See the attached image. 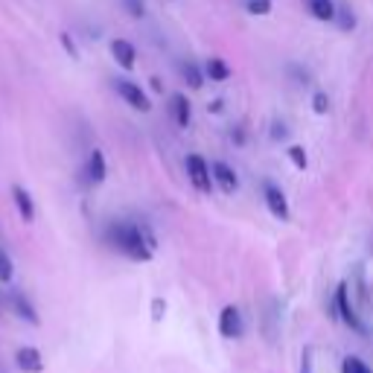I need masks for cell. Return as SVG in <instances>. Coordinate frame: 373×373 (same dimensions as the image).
<instances>
[{"instance_id":"obj_13","label":"cell","mask_w":373,"mask_h":373,"mask_svg":"<svg viewBox=\"0 0 373 373\" xmlns=\"http://www.w3.org/2000/svg\"><path fill=\"white\" fill-rule=\"evenodd\" d=\"M12 202H15V207H18V213H21L23 222H33L35 219V202H33V195H30L27 187L15 184L12 187Z\"/></svg>"},{"instance_id":"obj_28","label":"cell","mask_w":373,"mask_h":373,"mask_svg":"<svg viewBox=\"0 0 373 373\" xmlns=\"http://www.w3.org/2000/svg\"><path fill=\"white\" fill-rule=\"evenodd\" d=\"M231 140H234L236 146H245V140H248V137H245V129H242V126H234V129H231Z\"/></svg>"},{"instance_id":"obj_29","label":"cell","mask_w":373,"mask_h":373,"mask_svg":"<svg viewBox=\"0 0 373 373\" xmlns=\"http://www.w3.org/2000/svg\"><path fill=\"white\" fill-rule=\"evenodd\" d=\"M207 111L210 114H222V111H225V103H222V99H213V103L207 105Z\"/></svg>"},{"instance_id":"obj_7","label":"cell","mask_w":373,"mask_h":373,"mask_svg":"<svg viewBox=\"0 0 373 373\" xmlns=\"http://www.w3.org/2000/svg\"><path fill=\"white\" fill-rule=\"evenodd\" d=\"M210 172H213V181L219 184L222 193L234 195V193L239 190V176H236V169H234L231 163H225V161H213V163H210Z\"/></svg>"},{"instance_id":"obj_31","label":"cell","mask_w":373,"mask_h":373,"mask_svg":"<svg viewBox=\"0 0 373 373\" xmlns=\"http://www.w3.org/2000/svg\"><path fill=\"white\" fill-rule=\"evenodd\" d=\"M304 373H309V370H304Z\"/></svg>"},{"instance_id":"obj_24","label":"cell","mask_w":373,"mask_h":373,"mask_svg":"<svg viewBox=\"0 0 373 373\" xmlns=\"http://www.w3.org/2000/svg\"><path fill=\"white\" fill-rule=\"evenodd\" d=\"M268 137L275 140V143H277V140H286V137H289V126H286L283 120H271V132H268Z\"/></svg>"},{"instance_id":"obj_9","label":"cell","mask_w":373,"mask_h":373,"mask_svg":"<svg viewBox=\"0 0 373 373\" xmlns=\"http://www.w3.org/2000/svg\"><path fill=\"white\" fill-rule=\"evenodd\" d=\"M169 114L172 120H176V126L178 129H190V122H193V103L187 99V93H172L169 96Z\"/></svg>"},{"instance_id":"obj_15","label":"cell","mask_w":373,"mask_h":373,"mask_svg":"<svg viewBox=\"0 0 373 373\" xmlns=\"http://www.w3.org/2000/svg\"><path fill=\"white\" fill-rule=\"evenodd\" d=\"M306 9L315 21H324V23H333L335 21V9L338 4L335 0H306Z\"/></svg>"},{"instance_id":"obj_1","label":"cell","mask_w":373,"mask_h":373,"mask_svg":"<svg viewBox=\"0 0 373 373\" xmlns=\"http://www.w3.org/2000/svg\"><path fill=\"white\" fill-rule=\"evenodd\" d=\"M105 242L117 254L129 257L132 263H149L155 257L158 239L143 222H129V219H111L105 225Z\"/></svg>"},{"instance_id":"obj_23","label":"cell","mask_w":373,"mask_h":373,"mask_svg":"<svg viewBox=\"0 0 373 373\" xmlns=\"http://www.w3.org/2000/svg\"><path fill=\"white\" fill-rule=\"evenodd\" d=\"M312 111L315 114H330V96H327V91H315L312 93Z\"/></svg>"},{"instance_id":"obj_10","label":"cell","mask_w":373,"mask_h":373,"mask_svg":"<svg viewBox=\"0 0 373 373\" xmlns=\"http://www.w3.org/2000/svg\"><path fill=\"white\" fill-rule=\"evenodd\" d=\"M9 304H12V312H15L21 321H27V324H33V327H38V324H41L38 309L30 304V297L23 294V292L12 289V292H9Z\"/></svg>"},{"instance_id":"obj_21","label":"cell","mask_w":373,"mask_h":373,"mask_svg":"<svg viewBox=\"0 0 373 373\" xmlns=\"http://www.w3.org/2000/svg\"><path fill=\"white\" fill-rule=\"evenodd\" d=\"M367 362H362L359 356H347L344 362H341V373H367Z\"/></svg>"},{"instance_id":"obj_11","label":"cell","mask_w":373,"mask_h":373,"mask_svg":"<svg viewBox=\"0 0 373 373\" xmlns=\"http://www.w3.org/2000/svg\"><path fill=\"white\" fill-rule=\"evenodd\" d=\"M111 56L122 70H134L137 64V47L129 38H114L111 41Z\"/></svg>"},{"instance_id":"obj_26","label":"cell","mask_w":373,"mask_h":373,"mask_svg":"<svg viewBox=\"0 0 373 373\" xmlns=\"http://www.w3.org/2000/svg\"><path fill=\"white\" fill-rule=\"evenodd\" d=\"M59 41H62V47L67 50V56H70V59H79V47H76V41H73V35H70V33H62V35H59Z\"/></svg>"},{"instance_id":"obj_20","label":"cell","mask_w":373,"mask_h":373,"mask_svg":"<svg viewBox=\"0 0 373 373\" xmlns=\"http://www.w3.org/2000/svg\"><path fill=\"white\" fill-rule=\"evenodd\" d=\"M245 12L254 18H265L271 15V0H245Z\"/></svg>"},{"instance_id":"obj_27","label":"cell","mask_w":373,"mask_h":373,"mask_svg":"<svg viewBox=\"0 0 373 373\" xmlns=\"http://www.w3.org/2000/svg\"><path fill=\"white\" fill-rule=\"evenodd\" d=\"M163 315H166V301L163 297H155L152 301V321H163Z\"/></svg>"},{"instance_id":"obj_18","label":"cell","mask_w":373,"mask_h":373,"mask_svg":"<svg viewBox=\"0 0 373 373\" xmlns=\"http://www.w3.org/2000/svg\"><path fill=\"white\" fill-rule=\"evenodd\" d=\"M286 158L292 161L294 169H301V172L309 166V155H306V149H304V146H289V149H286Z\"/></svg>"},{"instance_id":"obj_14","label":"cell","mask_w":373,"mask_h":373,"mask_svg":"<svg viewBox=\"0 0 373 373\" xmlns=\"http://www.w3.org/2000/svg\"><path fill=\"white\" fill-rule=\"evenodd\" d=\"M231 64L225 62V59H219V56H210L207 62H205V76L210 79V82H228L231 79Z\"/></svg>"},{"instance_id":"obj_19","label":"cell","mask_w":373,"mask_h":373,"mask_svg":"<svg viewBox=\"0 0 373 373\" xmlns=\"http://www.w3.org/2000/svg\"><path fill=\"white\" fill-rule=\"evenodd\" d=\"M12 277H15L12 257L4 251V245H0V283H12Z\"/></svg>"},{"instance_id":"obj_5","label":"cell","mask_w":373,"mask_h":373,"mask_svg":"<svg viewBox=\"0 0 373 373\" xmlns=\"http://www.w3.org/2000/svg\"><path fill=\"white\" fill-rule=\"evenodd\" d=\"M263 202H265L268 213L275 216L277 222H289V219H292L289 198H286V193H283L275 181H263Z\"/></svg>"},{"instance_id":"obj_3","label":"cell","mask_w":373,"mask_h":373,"mask_svg":"<svg viewBox=\"0 0 373 373\" xmlns=\"http://www.w3.org/2000/svg\"><path fill=\"white\" fill-rule=\"evenodd\" d=\"M333 309H335V318H341L353 333H365V324H362V318L356 315V306H353V301H350V286H347V283H338Z\"/></svg>"},{"instance_id":"obj_25","label":"cell","mask_w":373,"mask_h":373,"mask_svg":"<svg viewBox=\"0 0 373 373\" xmlns=\"http://www.w3.org/2000/svg\"><path fill=\"white\" fill-rule=\"evenodd\" d=\"M289 73H294V79H297V85H312V73L306 70V67H301V64H289Z\"/></svg>"},{"instance_id":"obj_4","label":"cell","mask_w":373,"mask_h":373,"mask_svg":"<svg viewBox=\"0 0 373 373\" xmlns=\"http://www.w3.org/2000/svg\"><path fill=\"white\" fill-rule=\"evenodd\" d=\"M114 91H117V96L122 99V103L132 105L134 111H140V114L152 111V99H149V93L137 82H132V79H114Z\"/></svg>"},{"instance_id":"obj_16","label":"cell","mask_w":373,"mask_h":373,"mask_svg":"<svg viewBox=\"0 0 373 373\" xmlns=\"http://www.w3.org/2000/svg\"><path fill=\"white\" fill-rule=\"evenodd\" d=\"M178 70H181V76H184V82L193 88V91H202L205 88V82H207V76H205V67H198L195 62H181L178 64Z\"/></svg>"},{"instance_id":"obj_12","label":"cell","mask_w":373,"mask_h":373,"mask_svg":"<svg viewBox=\"0 0 373 373\" xmlns=\"http://www.w3.org/2000/svg\"><path fill=\"white\" fill-rule=\"evenodd\" d=\"M15 365H18V370H23V373H41L44 370V356H41V350L38 347H18V353H15Z\"/></svg>"},{"instance_id":"obj_30","label":"cell","mask_w":373,"mask_h":373,"mask_svg":"<svg viewBox=\"0 0 373 373\" xmlns=\"http://www.w3.org/2000/svg\"><path fill=\"white\" fill-rule=\"evenodd\" d=\"M149 82H152V91H155V93H161V91H163V85H161V79H149Z\"/></svg>"},{"instance_id":"obj_2","label":"cell","mask_w":373,"mask_h":373,"mask_svg":"<svg viewBox=\"0 0 373 373\" xmlns=\"http://www.w3.org/2000/svg\"><path fill=\"white\" fill-rule=\"evenodd\" d=\"M184 169H187V178H190V184H193L198 193H205V195H210V193H213L216 181H213L210 163H207L202 155H198V152H190V155L184 158Z\"/></svg>"},{"instance_id":"obj_6","label":"cell","mask_w":373,"mask_h":373,"mask_svg":"<svg viewBox=\"0 0 373 373\" xmlns=\"http://www.w3.org/2000/svg\"><path fill=\"white\" fill-rule=\"evenodd\" d=\"M216 327H219V335L228 338V341L242 338L245 335V315H242V309L234 306V304H228L225 309L219 312V324Z\"/></svg>"},{"instance_id":"obj_22","label":"cell","mask_w":373,"mask_h":373,"mask_svg":"<svg viewBox=\"0 0 373 373\" xmlns=\"http://www.w3.org/2000/svg\"><path fill=\"white\" fill-rule=\"evenodd\" d=\"M120 4H122V9H126V15L129 18H143L146 15V0H120Z\"/></svg>"},{"instance_id":"obj_17","label":"cell","mask_w":373,"mask_h":373,"mask_svg":"<svg viewBox=\"0 0 373 373\" xmlns=\"http://www.w3.org/2000/svg\"><path fill=\"white\" fill-rule=\"evenodd\" d=\"M333 23H335V27H338L341 33H353L359 21H356V12H353L350 6H347V4H341V6L335 9V21H333Z\"/></svg>"},{"instance_id":"obj_8","label":"cell","mask_w":373,"mask_h":373,"mask_svg":"<svg viewBox=\"0 0 373 373\" xmlns=\"http://www.w3.org/2000/svg\"><path fill=\"white\" fill-rule=\"evenodd\" d=\"M108 178V163H105V155L99 152V149H91L88 152V161H85V181L91 187L103 184Z\"/></svg>"}]
</instances>
